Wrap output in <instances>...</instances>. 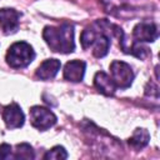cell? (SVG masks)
<instances>
[{"label": "cell", "instance_id": "cell-1", "mask_svg": "<svg viewBox=\"0 0 160 160\" xmlns=\"http://www.w3.org/2000/svg\"><path fill=\"white\" fill-rule=\"evenodd\" d=\"M42 38L48 46L55 52L69 54L75 49L74 26L71 24H61L60 26H46Z\"/></svg>", "mask_w": 160, "mask_h": 160}, {"label": "cell", "instance_id": "cell-2", "mask_svg": "<svg viewBox=\"0 0 160 160\" xmlns=\"http://www.w3.org/2000/svg\"><path fill=\"white\" fill-rule=\"evenodd\" d=\"M81 45L84 49L92 46V54L95 58H104L110 48V39L102 31L92 28H88L81 34Z\"/></svg>", "mask_w": 160, "mask_h": 160}, {"label": "cell", "instance_id": "cell-3", "mask_svg": "<svg viewBox=\"0 0 160 160\" xmlns=\"http://www.w3.org/2000/svg\"><path fill=\"white\" fill-rule=\"evenodd\" d=\"M34 58L35 52L32 46L25 41L14 42L6 52V62L14 69L26 68L34 60Z\"/></svg>", "mask_w": 160, "mask_h": 160}, {"label": "cell", "instance_id": "cell-4", "mask_svg": "<svg viewBox=\"0 0 160 160\" xmlns=\"http://www.w3.org/2000/svg\"><path fill=\"white\" fill-rule=\"evenodd\" d=\"M110 72H111V79L116 85V88L128 89L132 84L134 72L129 64L115 60L110 64Z\"/></svg>", "mask_w": 160, "mask_h": 160}, {"label": "cell", "instance_id": "cell-5", "mask_svg": "<svg viewBox=\"0 0 160 160\" xmlns=\"http://www.w3.org/2000/svg\"><path fill=\"white\" fill-rule=\"evenodd\" d=\"M30 121H31V125L38 130L45 131L55 125L56 116L49 109L36 105L30 109Z\"/></svg>", "mask_w": 160, "mask_h": 160}, {"label": "cell", "instance_id": "cell-6", "mask_svg": "<svg viewBox=\"0 0 160 160\" xmlns=\"http://www.w3.org/2000/svg\"><path fill=\"white\" fill-rule=\"evenodd\" d=\"M2 120L9 129H18L24 125L25 115L21 108L16 102H11L6 105L2 110Z\"/></svg>", "mask_w": 160, "mask_h": 160}, {"label": "cell", "instance_id": "cell-7", "mask_svg": "<svg viewBox=\"0 0 160 160\" xmlns=\"http://www.w3.org/2000/svg\"><path fill=\"white\" fill-rule=\"evenodd\" d=\"M20 12L14 9H0V26L5 35L16 32L19 29Z\"/></svg>", "mask_w": 160, "mask_h": 160}, {"label": "cell", "instance_id": "cell-8", "mask_svg": "<svg viewBox=\"0 0 160 160\" xmlns=\"http://www.w3.org/2000/svg\"><path fill=\"white\" fill-rule=\"evenodd\" d=\"M86 64L81 60H71L66 62L64 68V78L72 82H79L82 80L85 74Z\"/></svg>", "mask_w": 160, "mask_h": 160}, {"label": "cell", "instance_id": "cell-9", "mask_svg": "<svg viewBox=\"0 0 160 160\" xmlns=\"http://www.w3.org/2000/svg\"><path fill=\"white\" fill-rule=\"evenodd\" d=\"M132 35L139 41H154L156 40L159 32H158V28L155 24L140 22L134 28Z\"/></svg>", "mask_w": 160, "mask_h": 160}, {"label": "cell", "instance_id": "cell-10", "mask_svg": "<svg viewBox=\"0 0 160 160\" xmlns=\"http://www.w3.org/2000/svg\"><path fill=\"white\" fill-rule=\"evenodd\" d=\"M94 85L99 90V92L106 95V96H112L116 90V85L114 84L111 76H109L104 71H99L94 76Z\"/></svg>", "mask_w": 160, "mask_h": 160}, {"label": "cell", "instance_id": "cell-11", "mask_svg": "<svg viewBox=\"0 0 160 160\" xmlns=\"http://www.w3.org/2000/svg\"><path fill=\"white\" fill-rule=\"evenodd\" d=\"M60 68H61V62L58 59H48L40 64V66L36 69L35 75L41 80H49L58 74Z\"/></svg>", "mask_w": 160, "mask_h": 160}, {"label": "cell", "instance_id": "cell-12", "mask_svg": "<svg viewBox=\"0 0 160 160\" xmlns=\"http://www.w3.org/2000/svg\"><path fill=\"white\" fill-rule=\"evenodd\" d=\"M149 140H150V135H149L148 130H145V129H136L134 131L132 136L128 140V142H129V145L132 149L140 150V149H142V148H145L148 145Z\"/></svg>", "mask_w": 160, "mask_h": 160}, {"label": "cell", "instance_id": "cell-13", "mask_svg": "<svg viewBox=\"0 0 160 160\" xmlns=\"http://www.w3.org/2000/svg\"><path fill=\"white\" fill-rule=\"evenodd\" d=\"M34 150L31 148V145L26 144V142H21L16 145V150L14 154V159H20V160H30L34 159Z\"/></svg>", "mask_w": 160, "mask_h": 160}, {"label": "cell", "instance_id": "cell-14", "mask_svg": "<svg viewBox=\"0 0 160 160\" xmlns=\"http://www.w3.org/2000/svg\"><path fill=\"white\" fill-rule=\"evenodd\" d=\"M68 158V152H66V150L62 148V146H60V145H58V146H54L51 150H49L45 155H44V159H46V160H64V159H66Z\"/></svg>", "mask_w": 160, "mask_h": 160}, {"label": "cell", "instance_id": "cell-15", "mask_svg": "<svg viewBox=\"0 0 160 160\" xmlns=\"http://www.w3.org/2000/svg\"><path fill=\"white\" fill-rule=\"evenodd\" d=\"M5 159H14V155L11 154V146L9 144L0 145V160Z\"/></svg>", "mask_w": 160, "mask_h": 160}]
</instances>
